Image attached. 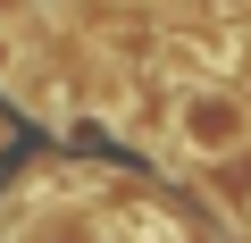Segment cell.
I'll list each match as a JSON object with an SVG mask.
<instances>
[{
    "instance_id": "obj_3",
    "label": "cell",
    "mask_w": 251,
    "mask_h": 243,
    "mask_svg": "<svg viewBox=\"0 0 251 243\" xmlns=\"http://www.w3.org/2000/svg\"><path fill=\"white\" fill-rule=\"evenodd\" d=\"M243 210H251V201H243Z\"/></svg>"
},
{
    "instance_id": "obj_1",
    "label": "cell",
    "mask_w": 251,
    "mask_h": 243,
    "mask_svg": "<svg viewBox=\"0 0 251 243\" xmlns=\"http://www.w3.org/2000/svg\"><path fill=\"white\" fill-rule=\"evenodd\" d=\"M168 117H176V143H184L193 160H226V151L251 143V109H243L234 92H218V84H184Z\"/></svg>"
},
{
    "instance_id": "obj_2",
    "label": "cell",
    "mask_w": 251,
    "mask_h": 243,
    "mask_svg": "<svg viewBox=\"0 0 251 243\" xmlns=\"http://www.w3.org/2000/svg\"><path fill=\"white\" fill-rule=\"evenodd\" d=\"M17 67H25V59H17V42L0 34V84H17Z\"/></svg>"
}]
</instances>
